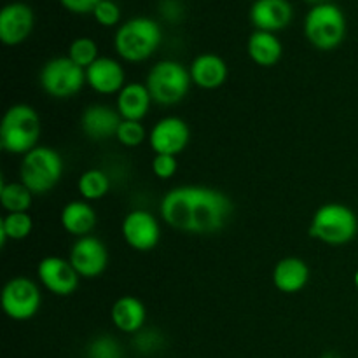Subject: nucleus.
I'll return each instance as SVG.
<instances>
[{
    "label": "nucleus",
    "instance_id": "obj_20",
    "mask_svg": "<svg viewBox=\"0 0 358 358\" xmlns=\"http://www.w3.org/2000/svg\"><path fill=\"white\" fill-rule=\"evenodd\" d=\"M150 101H152V96L145 84L129 83L119 91L117 112L122 119H128V121H142L149 112Z\"/></svg>",
    "mask_w": 358,
    "mask_h": 358
},
{
    "label": "nucleus",
    "instance_id": "obj_15",
    "mask_svg": "<svg viewBox=\"0 0 358 358\" xmlns=\"http://www.w3.org/2000/svg\"><path fill=\"white\" fill-rule=\"evenodd\" d=\"M121 122L122 117L117 108L107 107V105H91L84 110L83 117H80L83 131L96 142L108 140L117 135Z\"/></svg>",
    "mask_w": 358,
    "mask_h": 358
},
{
    "label": "nucleus",
    "instance_id": "obj_25",
    "mask_svg": "<svg viewBox=\"0 0 358 358\" xmlns=\"http://www.w3.org/2000/svg\"><path fill=\"white\" fill-rule=\"evenodd\" d=\"M31 227H34V222L28 212L7 213L0 222V245L3 247L7 240H24L30 236Z\"/></svg>",
    "mask_w": 358,
    "mask_h": 358
},
{
    "label": "nucleus",
    "instance_id": "obj_7",
    "mask_svg": "<svg viewBox=\"0 0 358 358\" xmlns=\"http://www.w3.org/2000/svg\"><path fill=\"white\" fill-rule=\"evenodd\" d=\"M191 72L178 62L164 59L154 65L147 76V90L156 103L175 105L182 101L191 87Z\"/></svg>",
    "mask_w": 358,
    "mask_h": 358
},
{
    "label": "nucleus",
    "instance_id": "obj_30",
    "mask_svg": "<svg viewBox=\"0 0 358 358\" xmlns=\"http://www.w3.org/2000/svg\"><path fill=\"white\" fill-rule=\"evenodd\" d=\"M93 14L94 17H96L98 23L103 24V27H114V24H117L119 20H121V9H119L117 3L112 2V0H101V2L94 7Z\"/></svg>",
    "mask_w": 358,
    "mask_h": 358
},
{
    "label": "nucleus",
    "instance_id": "obj_11",
    "mask_svg": "<svg viewBox=\"0 0 358 358\" xmlns=\"http://www.w3.org/2000/svg\"><path fill=\"white\" fill-rule=\"evenodd\" d=\"M122 236L135 250L149 252L159 243L161 227L152 213L145 210H133L122 220Z\"/></svg>",
    "mask_w": 358,
    "mask_h": 358
},
{
    "label": "nucleus",
    "instance_id": "obj_13",
    "mask_svg": "<svg viewBox=\"0 0 358 358\" xmlns=\"http://www.w3.org/2000/svg\"><path fill=\"white\" fill-rule=\"evenodd\" d=\"M191 131L180 117H164L154 124L149 135V143L156 154L177 156L187 147Z\"/></svg>",
    "mask_w": 358,
    "mask_h": 358
},
{
    "label": "nucleus",
    "instance_id": "obj_33",
    "mask_svg": "<svg viewBox=\"0 0 358 358\" xmlns=\"http://www.w3.org/2000/svg\"><path fill=\"white\" fill-rule=\"evenodd\" d=\"M101 0H62L63 6L72 13H93L94 7L100 3Z\"/></svg>",
    "mask_w": 358,
    "mask_h": 358
},
{
    "label": "nucleus",
    "instance_id": "obj_2",
    "mask_svg": "<svg viewBox=\"0 0 358 358\" xmlns=\"http://www.w3.org/2000/svg\"><path fill=\"white\" fill-rule=\"evenodd\" d=\"M41 117L34 107L13 105L0 124V145L10 154H28L37 147L41 136Z\"/></svg>",
    "mask_w": 358,
    "mask_h": 358
},
{
    "label": "nucleus",
    "instance_id": "obj_3",
    "mask_svg": "<svg viewBox=\"0 0 358 358\" xmlns=\"http://www.w3.org/2000/svg\"><path fill=\"white\" fill-rule=\"evenodd\" d=\"M161 37V28L156 21L145 16L131 17L122 23L115 34V51L126 62H143L159 48Z\"/></svg>",
    "mask_w": 358,
    "mask_h": 358
},
{
    "label": "nucleus",
    "instance_id": "obj_9",
    "mask_svg": "<svg viewBox=\"0 0 358 358\" xmlns=\"http://www.w3.org/2000/svg\"><path fill=\"white\" fill-rule=\"evenodd\" d=\"M2 308L13 320H30L41 308V290L24 276L10 278L2 290Z\"/></svg>",
    "mask_w": 358,
    "mask_h": 358
},
{
    "label": "nucleus",
    "instance_id": "obj_10",
    "mask_svg": "<svg viewBox=\"0 0 358 358\" xmlns=\"http://www.w3.org/2000/svg\"><path fill=\"white\" fill-rule=\"evenodd\" d=\"M37 276L42 285L55 296H70L79 287V273L72 262L62 257H45L38 262Z\"/></svg>",
    "mask_w": 358,
    "mask_h": 358
},
{
    "label": "nucleus",
    "instance_id": "obj_8",
    "mask_svg": "<svg viewBox=\"0 0 358 358\" xmlns=\"http://www.w3.org/2000/svg\"><path fill=\"white\" fill-rule=\"evenodd\" d=\"M86 83V70L69 56L49 59L41 72V86L55 98H70L79 93Z\"/></svg>",
    "mask_w": 358,
    "mask_h": 358
},
{
    "label": "nucleus",
    "instance_id": "obj_19",
    "mask_svg": "<svg viewBox=\"0 0 358 358\" xmlns=\"http://www.w3.org/2000/svg\"><path fill=\"white\" fill-rule=\"evenodd\" d=\"M310 280V268L303 259H282L273 269V283L283 294H296L306 287Z\"/></svg>",
    "mask_w": 358,
    "mask_h": 358
},
{
    "label": "nucleus",
    "instance_id": "obj_27",
    "mask_svg": "<svg viewBox=\"0 0 358 358\" xmlns=\"http://www.w3.org/2000/svg\"><path fill=\"white\" fill-rule=\"evenodd\" d=\"M69 58L72 59L76 65L86 70L87 66L93 65L100 56H98V45L93 38L90 37H79L70 44L69 48Z\"/></svg>",
    "mask_w": 358,
    "mask_h": 358
},
{
    "label": "nucleus",
    "instance_id": "obj_22",
    "mask_svg": "<svg viewBox=\"0 0 358 358\" xmlns=\"http://www.w3.org/2000/svg\"><path fill=\"white\" fill-rule=\"evenodd\" d=\"M62 226L73 236H87L96 226V212L86 201H70L62 212Z\"/></svg>",
    "mask_w": 358,
    "mask_h": 358
},
{
    "label": "nucleus",
    "instance_id": "obj_18",
    "mask_svg": "<svg viewBox=\"0 0 358 358\" xmlns=\"http://www.w3.org/2000/svg\"><path fill=\"white\" fill-rule=\"evenodd\" d=\"M189 72H191L192 83L203 90H217L227 79L226 62L213 52H205L194 58Z\"/></svg>",
    "mask_w": 358,
    "mask_h": 358
},
{
    "label": "nucleus",
    "instance_id": "obj_14",
    "mask_svg": "<svg viewBox=\"0 0 358 358\" xmlns=\"http://www.w3.org/2000/svg\"><path fill=\"white\" fill-rule=\"evenodd\" d=\"M34 28V13L23 2H13L0 10V41L6 45H17L27 41Z\"/></svg>",
    "mask_w": 358,
    "mask_h": 358
},
{
    "label": "nucleus",
    "instance_id": "obj_31",
    "mask_svg": "<svg viewBox=\"0 0 358 358\" xmlns=\"http://www.w3.org/2000/svg\"><path fill=\"white\" fill-rule=\"evenodd\" d=\"M152 171L159 178H171L177 171V156H168V154H156L152 159Z\"/></svg>",
    "mask_w": 358,
    "mask_h": 358
},
{
    "label": "nucleus",
    "instance_id": "obj_35",
    "mask_svg": "<svg viewBox=\"0 0 358 358\" xmlns=\"http://www.w3.org/2000/svg\"><path fill=\"white\" fill-rule=\"evenodd\" d=\"M308 2H313L317 6V3H324V0H308Z\"/></svg>",
    "mask_w": 358,
    "mask_h": 358
},
{
    "label": "nucleus",
    "instance_id": "obj_17",
    "mask_svg": "<svg viewBox=\"0 0 358 358\" xmlns=\"http://www.w3.org/2000/svg\"><path fill=\"white\" fill-rule=\"evenodd\" d=\"M289 0H255L250 7V20L257 30L276 31L285 28L292 20Z\"/></svg>",
    "mask_w": 358,
    "mask_h": 358
},
{
    "label": "nucleus",
    "instance_id": "obj_21",
    "mask_svg": "<svg viewBox=\"0 0 358 358\" xmlns=\"http://www.w3.org/2000/svg\"><path fill=\"white\" fill-rule=\"evenodd\" d=\"M110 317L119 331L126 332V334H136L142 331L143 324H145L147 311L142 301L131 296H124L115 301Z\"/></svg>",
    "mask_w": 358,
    "mask_h": 358
},
{
    "label": "nucleus",
    "instance_id": "obj_16",
    "mask_svg": "<svg viewBox=\"0 0 358 358\" xmlns=\"http://www.w3.org/2000/svg\"><path fill=\"white\" fill-rule=\"evenodd\" d=\"M86 83L96 93L112 94L121 91L124 84V69L119 62L108 56H100L96 62L86 69Z\"/></svg>",
    "mask_w": 358,
    "mask_h": 358
},
{
    "label": "nucleus",
    "instance_id": "obj_28",
    "mask_svg": "<svg viewBox=\"0 0 358 358\" xmlns=\"http://www.w3.org/2000/svg\"><path fill=\"white\" fill-rule=\"evenodd\" d=\"M115 138L119 140V143H122V145L126 147H136L145 140V129L140 124V121H128V119H122Z\"/></svg>",
    "mask_w": 358,
    "mask_h": 358
},
{
    "label": "nucleus",
    "instance_id": "obj_23",
    "mask_svg": "<svg viewBox=\"0 0 358 358\" xmlns=\"http://www.w3.org/2000/svg\"><path fill=\"white\" fill-rule=\"evenodd\" d=\"M248 56L261 66H273L282 58V42L273 31L255 30L248 37Z\"/></svg>",
    "mask_w": 358,
    "mask_h": 358
},
{
    "label": "nucleus",
    "instance_id": "obj_36",
    "mask_svg": "<svg viewBox=\"0 0 358 358\" xmlns=\"http://www.w3.org/2000/svg\"><path fill=\"white\" fill-rule=\"evenodd\" d=\"M355 285H357V289H358V271L355 273Z\"/></svg>",
    "mask_w": 358,
    "mask_h": 358
},
{
    "label": "nucleus",
    "instance_id": "obj_12",
    "mask_svg": "<svg viewBox=\"0 0 358 358\" xmlns=\"http://www.w3.org/2000/svg\"><path fill=\"white\" fill-rule=\"evenodd\" d=\"M70 262L83 278L100 276L108 264L107 247L94 236L79 238L70 250Z\"/></svg>",
    "mask_w": 358,
    "mask_h": 358
},
{
    "label": "nucleus",
    "instance_id": "obj_4",
    "mask_svg": "<svg viewBox=\"0 0 358 358\" xmlns=\"http://www.w3.org/2000/svg\"><path fill=\"white\" fill-rule=\"evenodd\" d=\"M21 182L34 194L49 192L63 175V159L51 147H35L21 161Z\"/></svg>",
    "mask_w": 358,
    "mask_h": 358
},
{
    "label": "nucleus",
    "instance_id": "obj_24",
    "mask_svg": "<svg viewBox=\"0 0 358 358\" xmlns=\"http://www.w3.org/2000/svg\"><path fill=\"white\" fill-rule=\"evenodd\" d=\"M31 196L34 192L23 182H10V184L2 182L0 185V203L7 213L28 212L31 206Z\"/></svg>",
    "mask_w": 358,
    "mask_h": 358
},
{
    "label": "nucleus",
    "instance_id": "obj_5",
    "mask_svg": "<svg viewBox=\"0 0 358 358\" xmlns=\"http://www.w3.org/2000/svg\"><path fill=\"white\" fill-rule=\"evenodd\" d=\"M358 220L352 208L329 203L315 212L310 234L327 245H345L357 236Z\"/></svg>",
    "mask_w": 358,
    "mask_h": 358
},
{
    "label": "nucleus",
    "instance_id": "obj_32",
    "mask_svg": "<svg viewBox=\"0 0 358 358\" xmlns=\"http://www.w3.org/2000/svg\"><path fill=\"white\" fill-rule=\"evenodd\" d=\"M159 345H161V339L156 332L152 331L136 332V346H138V350H142V352L145 353L154 352V350H157V346Z\"/></svg>",
    "mask_w": 358,
    "mask_h": 358
},
{
    "label": "nucleus",
    "instance_id": "obj_26",
    "mask_svg": "<svg viewBox=\"0 0 358 358\" xmlns=\"http://www.w3.org/2000/svg\"><path fill=\"white\" fill-rule=\"evenodd\" d=\"M79 187L80 196L87 201H94V199H101L110 189V178L105 173L103 170L98 168H91V170L84 171L79 178Z\"/></svg>",
    "mask_w": 358,
    "mask_h": 358
},
{
    "label": "nucleus",
    "instance_id": "obj_1",
    "mask_svg": "<svg viewBox=\"0 0 358 358\" xmlns=\"http://www.w3.org/2000/svg\"><path fill=\"white\" fill-rule=\"evenodd\" d=\"M231 210V199L224 192L201 185L171 189L161 201V215L168 226L196 234L222 229Z\"/></svg>",
    "mask_w": 358,
    "mask_h": 358
},
{
    "label": "nucleus",
    "instance_id": "obj_34",
    "mask_svg": "<svg viewBox=\"0 0 358 358\" xmlns=\"http://www.w3.org/2000/svg\"><path fill=\"white\" fill-rule=\"evenodd\" d=\"M322 358H338V357H336L334 353H325V355L322 357Z\"/></svg>",
    "mask_w": 358,
    "mask_h": 358
},
{
    "label": "nucleus",
    "instance_id": "obj_29",
    "mask_svg": "<svg viewBox=\"0 0 358 358\" xmlns=\"http://www.w3.org/2000/svg\"><path fill=\"white\" fill-rule=\"evenodd\" d=\"M87 357L90 358H122L121 357V346L114 338L108 336H100L94 339L87 350Z\"/></svg>",
    "mask_w": 358,
    "mask_h": 358
},
{
    "label": "nucleus",
    "instance_id": "obj_6",
    "mask_svg": "<svg viewBox=\"0 0 358 358\" xmlns=\"http://www.w3.org/2000/svg\"><path fill=\"white\" fill-rule=\"evenodd\" d=\"M304 34L315 48L324 51L338 48L346 34L345 14L334 3H317L306 14Z\"/></svg>",
    "mask_w": 358,
    "mask_h": 358
}]
</instances>
